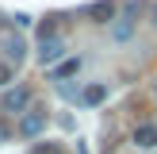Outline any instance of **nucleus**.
I'll use <instances>...</instances> for the list:
<instances>
[{
  "mask_svg": "<svg viewBox=\"0 0 157 154\" xmlns=\"http://www.w3.org/2000/svg\"><path fill=\"white\" fill-rule=\"evenodd\" d=\"M61 58H65V38L46 35V38H42V46H38V62H42V66H58Z\"/></svg>",
  "mask_w": 157,
  "mask_h": 154,
  "instance_id": "1",
  "label": "nucleus"
},
{
  "mask_svg": "<svg viewBox=\"0 0 157 154\" xmlns=\"http://www.w3.org/2000/svg\"><path fill=\"white\" fill-rule=\"evenodd\" d=\"M42 131H46V112H27L19 120V135L23 139H38Z\"/></svg>",
  "mask_w": 157,
  "mask_h": 154,
  "instance_id": "2",
  "label": "nucleus"
},
{
  "mask_svg": "<svg viewBox=\"0 0 157 154\" xmlns=\"http://www.w3.org/2000/svg\"><path fill=\"white\" fill-rule=\"evenodd\" d=\"M0 50H4V58H8V62H15V66H19L23 54H27V43H23L19 35H12V31H8V35L0 38Z\"/></svg>",
  "mask_w": 157,
  "mask_h": 154,
  "instance_id": "3",
  "label": "nucleus"
},
{
  "mask_svg": "<svg viewBox=\"0 0 157 154\" xmlns=\"http://www.w3.org/2000/svg\"><path fill=\"white\" fill-rule=\"evenodd\" d=\"M84 15H88L92 23H111L115 19V0H96V4L84 8Z\"/></svg>",
  "mask_w": 157,
  "mask_h": 154,
  "instance_id": "4",
  "label": "nucleus"
},
{
  "mask_svg": "<svg viewBox=\"0 0 157 154\" xmlns=\"http://www.w3.org/2000/svg\"><path fill=\"white\" fill-rule=\"evenodd\" d=\"M134 146L153 150V146H157V123H138V127H134Z\"/></svg>",
  "mask_w": 157,
  "mask_h": 154,
  "instance_id": "5",
  "label": "nucleus"
},
{
  "mask_svg": "<svg viewBox=\"0 0 157 154\" xmlns=\"http://www.w3.org/2000/svg\"><path fill=\"white\" fill-rule=\"evenodd\" d=\"M27 104H31V92H27V89H12L4 100H0V108H4V112H23Z\"/></svg>",
  "mask_w": 157,
  "mask_h": 154,
  "instance_id": "6",
  "label": "nucleus"
},
{
  "mask_svg": "<svg viewBox=\"0 0 157 154\" xmlns=\"http://www.w3.org/2000/svg\"><path fill=\"white\" fill-rule=\"evenodd\" d=\"M81 100H84V104H88V108H96V104H104V100H107V85H88V89H84L81 92Z\"/></svg>",
  "mask_w": 157,
  "mask_h": 154,
  "instance_id": "7",
  "label": "nucleus"
},
{
  "mask_svg": "<svg viewBox=\"0 0 157 154\" xmlns=\"http://www.w3.org/2000/svg\"><path fill=\"white\" fill-rule=\"evenodd\" d=\"M77 69H81V58H65V62H61V66H54V81H65V77H73L77 73Z\"/></svg>",
  "mask_w": 157,
  "mask_h": 154,
  "instance_id": "8",
  "label": "nucleus"
},
{
  "mask_svg": "<svg viewBox=\"0 0 157 154\" xmlns=\"http://www.w3.org/2000/svg\"><path fill=\"white\" fill-rule=\"evenodd\" d=\"M130 31H134V19H119V23H115V31H111V35L119 38V43H127V38H130Z\"/></svg>",
  "mask_w": 157,
  "mask_h": 154,
  "instance_id": "9",
  "label": "nucleus"
},
{
  "mask_svg": "<svg viewBox=\"0 0 157 154\" xmlns=\"http://www.w3.org/2000/svg\"><path fill=\"white\" fill-rule=\"evenodd\" d=\"M31 154H65V150H61L58 143H35V150H31Z\"/></svg>",
  "mask_w": 157,
  "mask_h": 154,
  "instance_id": "10",
  "label": "nucleus"
},
{
  "mask_svg": "<svg viewBox=\"0 0 157 154\" xmlns=\"http://www.w3.org/2000/svg\"><path fill=\"white\" fill-rule=\"evenodd\" d=\"M12 77H15V73H12V66H0V85H8Z\"/></svg>",
  "mask_w": 157,
  "mask_h": 154,
  "instance_id": "11",
  "label": "nucleus"
},
{
  "mask_svg": "<svg viewBox=\"0 0 157 154\" xmlns=\"http://www.w3.org/2000/svg\"><path fill=\"white\" fill-rule=\"evenodd\" d=\"M4 139H8V127H0V143H4Z\"/></svg>",
  "mask_w": 157,
  "mask_h": 154,
  "instance_id": "12",
  "label": "nucleus"
},
{
  "mask_svg": "<svg viewBox=\"0 0 157 154\" xmlns=\"http://www.w3.org/2000/svg\"><path fill=\"white\" fill-rule=\"evenodd\" d=\"M153 27H157V4H153Z\"/></svg>",
  "mask_w": 157,
  "mask_h": 154,
  "instance_id": "13",
  "label": "nucleus"
}]
</instances>
